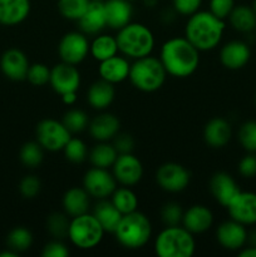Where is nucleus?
<instances>
[{
  "instance_id": "47",
  "label": "nucleus",
  "mask_w": 256,
  "mask_h": 257,
  "mask_svg": "<svg viewBox=\"0 0 256 257\" xmlns=\"http://www.w3.org/2000/svg\"><path fill=\"white\" fill-rule=\"evenodd\" d=\"M238 172L241 176L246 178H251L256 176V155L250 153L246 155L245 157L241 158L238 162Z\"/></svg>"
},
{
  "instance_id": "1",
  "label": "nucleus",
  "mask_w": 256,
  "mask_h": 257,
  "mask_svg": "<svg viewBox=\"0 0 256 257\" xmlns=\"http://www.w3.org/2000/svg\"><path fill=\"white\" fill-rule=\"evenodd\" d=\"M160 59L167 74L176 78H187L197 70L200 50L186 38H172L163 43Z\"/></svg>"
},
{
  "instance_id": "51",
  "label": "nucleus",
  "mask_w": 256,
  "mask_h": 257,
  "mask_svg": "<svg viewBox=\"0 0 256 257\" xmlns=\"http://www.w3.org/2000/svg\"><path fill=\"white\" fill-rule=\"evenodd\" d=\"M19 253H17L15 251L10 250V248H8L7 251H3V252H0V257H17Z\"/></svg>"
},
{
  "instance_id": "30",
  "label": "nucleus",
  "mask_w": 256,
  "mask_h": 257,
  "mask_svg": "<svg viewBox=\"0 0 256 257\" xmlns=\"http://www.w3.org/2000/svg\"><path fill=\"white\" fill-rule=\"evenodd\" d=\"M118 152L114 146L107 142H99L90 150L89 161L93 167L109 168L115 162Z\"/></svg>"
},
{
  "instance_id": "11",
  "label": "nucleus",
  "mask_w": 256,
  "mask_h": 257,
  "mask_svg": "<svg viewBox=\"0 0 256 257\" xmlns=\"http://www.w3.org/2000/svg\"><path fill=\"white\" fill-rule=\"evenodd\" d=\"M83 188L89 193L90 197L104 200L112 196L117 188V180L107 168L92 167L83 177Z\"/></svg>"
},
{
  "instance_id": "45",
  "label": "nucleus",
  "mask_w": 256,
  "mask_h": 257,
  "mask_svg": "<svg viewBox=\"0 0 256 257\" xmlns=\"http://www.w3.org/2000/svg\"><path fill=\"white\" fill-rule=\"evenodd\" d=\"M43 257H67L69 256V250L67 246L62 242V240H54L48 242L43 247Z\"/></svg>"
},
{
  "instance_id": "52",
  "label": "nucleus",
  "mask_w": 256,
  "mask_h": 257,
  "mask_svg": "<svg viewBox=\"0 0 256 257\" xmlns=\"http://www.w3.org/2000/svg\"><path fill=\"white\" fill-rule=\"evenodd\" d=\"M131 3H135V2H142L143 4L147 5V7H152V5L156 4V0H130Z\"/></svg>"
},
{
  "instance_id": "15",
  "label": "nucleus",
  "mask_w": 256,
  "mask_h": 257,
  "mask_svg": "<svg viewBox=\"0 0 256 257\" xmlns=\"http://www.w3.org/2000/svg\"><path fill=\"white\" fill-rule=\"evenodd\" d=\"M226 208L231 220L245 226L256 223V193L240 191Z\"/></svg>"
},
{
  "instance_id": "39",
  "label": "nucleus",
  "mask_w": 256,
  "mask_h": 257,
  "mask_svg": "<svg viewBox=\"0 0 256 257\" xmlns=\"http://www.w3.org/2000/svg\"><path fill=\"white\" fill-rule=\"evenodd\" d=\"M238 142L243 150L256 153V120H247L238 130Z\"/></svg>"
},
{
  "instance_id": "25",
  "label": "nucleus",
  "mask_w": 256,
  "mask_h": 257,
  "mask_svg": "<svg viewBox=\"0 0 256 257\" xmlns=\"http://www.w3.org/2000/svg\"><path fill=\"white\" fill-rule=\"evenodd\" d=\"M130 69L131 64L125 58L114 55L103 62H99L98 73L103 80L115 84V83H120L127 79L130 75Z\"/></svg>"
},
{
  "instance_id": "28",
  "label": "nucleus",
  "mask_w": 256,
  "mask_h": 257,
  "mask_svg": "<svg viewBox=\"0 0 256 257\" xmlns=\"http://www.w3.org/2000/svg\"><path fill=\"white\" fill-rule=\"evenodd\" d=\"M93 215L95 216L99 223L102 225L104 232H110L114 233L115 228H117L118 223H119L120 218H122V213L115 208V206L113 205L112 201H105L100 200V202H98L95 205L94 211H93Z\"/></svg>"
},
{
  "instance_id": "24",
  "label": "nucleus",
  "mask_w": 256,
  "mask_h": 257,
  "mask_svg": "<svg viewBox=\"0 0 256 257\" xmlns=\"http://www.w3.org/2000/svg\"><path fill=\"white\" fill-rule=\"evenodd\" d=\"M231 135L232 131L230 123L220 117L208 120L203 128V140L212 148L225 147L230 142Z\"/></svg>"
},
{
  "instance_id": "37",
  "label": "nucleus",
  "mask_w": 256,
  "mask_h": 257,
  "mask_svg": "<svg viewBox=\"0 0 256 257\" xmlns=\"http://www.w3.org/2000/svg\"><path fill=\"white\" fill-rule=\"evenodd\" d=\"M62 122L70 133H80L88 127L89 118L84 110L74 108V109H70L65 113Z\"/></svg>"
},
{
  "instance_id": "14",
  "label": "nucleus",
  "mask_w": 256,
  "mask_h": 257,
  "mask_svg": "<svg viewBox=\"0 0 256 257\" xmlns=\"http://www.w3.org/2000/svg\"><path fill=\"white\" fill-rule=\"evenodd\" d=\"M29 60L24 52L17 48H10L3 53L0 58V69L3 74L10 80L22 82L27 79L29 70Z\"/></svg>"
},
{
  "instance_id": "26",
  "label": "nucleus",
  "mask_w": 256,
  "mask_h": 257,
  "mask_svg": "<svg viewBox=\"0 0 256 257\" xmlns=\"http://www.w3.org/2000/svg\"><path fill=\"white\" fill-rule=\"evenodd\" d=\"M89 193L82 187H72L63 196V208L70 217L87 213L89 210Z\"/></svg>"
},
{
  "instance_id": "5",
  "label": "nucleus",
  "mask_w": 256,
  "mask_h": 257,
  "mask_svg": "<svg viewBox=\"0 0 256 257\" xmlns=\"http://www.w3.org/2000/svg\"><path fill=\"white\" fill-rule=\"evenodd\" d=\"M196 242L192 233L185 227L167 226L155 241V252L160 257H191L195 253Z\"/></svg>"
},
{
  "instance_id": "3",
  "label": "nucleus",
  "mask_w": 256,
  "mask_h": 257,
  "mask_svg": "<svg viewBox=\"0 0 256 257\" xmlns=\"http://www.w3.org/2000/svg\"><path fill=\"white\" fill-rule=\"evenodd\" d=\"M118 52L125 57L140 59L151 55L155 48V37L151 29L141 23H130L115 35Z\"/></svg>"
},
{
  "instance_id": "22",
  "label": "nucleus",
  "mask_w": 256,
  "mask_h": 257,
  "mask_svg": "<svg viewBox=\"0 0 256 257\" xmlns=\"http://www.w3.org/2000/svg\"><path fill=\"white\" fill-rule=\"evenodd\" d=\"M107 27L119 30L130 24L133 15V7L130 0H105Z\"/></svg>"
},
{
  "instance_id": "27",
  "label": "nucleus",
  "mask_w": 256,
  "mask_h": 257,
  "mask_svg": "<svg viewBox=\"0 0 256 257\" xmlns=\"http://www.w3.org/2000/svg\"><path fill=\"white\" fill-rule=\"evenodd\" d=\"M114 95L115 90L112 83L100 79L93 83L89 87L87 93V100L92 108L103 110L112 104Z\"/></svg>"
},
{
  "instance_id": "43",
  "label": "nucleus",
  "mask_w": 256,
  "mask_h": 257,
  "mask_svg": "<svg viewBox=\"0 0 256 257\" xmlns=\"http://www.w3.org/2000/svg\"><path fill=\"white\" fill-rule=\"evenodd\" d=\"M235 8V0H210V12L215 17L225 20Z\"/></svg>"
},
{
  "instance_id": "17",
  "label": "nucleus",
  "mask_w": 256,
  "mask_h": 257,
  "mask_svg": "<svg viewBox=\"0 0 256 257\" xmlns=\"http://www.w3.org/2000/svg\"><path fill=\"white\" fill-rule=\"evenodd\" d=\"M210 191L221 206L227 207L241 190L232 176L226 172H216L210 180Z\"/></svg>"
},
{
  "instance_id": "20",
  "label": "nucleus",
  "mask_w": 256,
  "mask_h": 257,
  "mask_svg": "<svg viewBox=\"0 0 256 257\" xmlns=\"http://www.w3.org/2000/svg\"><path fill=\"white\" fill-rule=\"evenodd\" d=\"M89 133L98 142H108L119 133L120 122L112 113H102L93 118L88 124Z\"/></svg>"
},
{
  "instance_id": "49",
  "label": "nucleus",
  "mask_w": 256,
  "mask_h": 257,
  "mask_svg": "<svg viewBox=\"0 0 256 257\" xmlns=\"http://www.w3.org/2000/svg\"><path fill=\"white\" fill-rule=\"evenodd\" d=\"M240 257H256V247L255 246H248V247L242 248L238 252Z\"/></svg>"
},
{
  "instance_id": "13",
  "label": "nucleus",
  "mask_w": 256,
  "mask_h": 257,
  "mask_svg": "<svg viewBox=\"0 0 256 257\" xmlns=\"http://www.w3.org/2000/svg\"><path fill=\"white\" fill-rule=\"evenodd\" d=\"M113 176L123 186H135L142 180L143 166L142 162L132 153L118 155L117 160L113 163Z\"/></svg>"
},
{
  "instance_id": "42",
  "label": "nucleus",
  "mask_w": 256,
  "mask_h": 257,
  "mask_svg": "<svg viewBox=\"0 0 256 257\" xmlns=\"http://www.w3.org/2000/svg\"><path fill=\"white\" fill-rule=\"evenodd\" d=\"M42 190V182L39 178L34 175H28L20 181L19 183V192L27 200H32L39 195Z\"/></svg>"
},
{
  "instance_id": "46",
  "label": "nucleus",
  "mask_w": 256,
  "mask_h": 257,
  "mask_svg": "<svg viewBox=\"0 0 256 257\" xmlns=\"http://www.w3.org/2000/svg\"><path fill=\"white\" fill-rule=\"evenodd\" d=\"M113 146L117 150L118 155H123V153H132L133 148H135V140L128 133H118L114 138H113Z\"/></svg>"
},
{
  "instance_id": "56",
  "label": "nucleus",
  "mask_w": 256,
  "mask_h": 257,
  "mask_svg": "<svg viewBox=\"0 0 256 257\" xmlns=\"http://www.w3.org/2000/svg\"><path fill=\"white\" fill-rule=\"evenodd\" d=\"M255 30H256V28H255Z\"/></svg>"
},
{
  "instance_id": "50",
  "label": "nucleus",
  "mask_w": 256,
  "mask_h": 257,
  "mask_svg": "<svg viewBox=\"0 0 256 257\" xmlns=\"http://www.w3.org/2000/svg\"><path fill=\"white\" fill-rule=\"evenodd\" d=\"M246 242L250 243V246H255L256 247V230L247 233V241Z\"/></svg>"
},
{
  "instance_id": "6",
  "label": "nucleus",
  "mask_w": 256,
  "mask_h": 257,
  "mask_svg": "<svg viewBox=\"0 0 256 257\" xmlns=\"http://www.w3.org/2000/svg\"><path fill=\"white\" fill-rule=\"evenodd\" d=\"M166 72L160 58L147 57L136 59V62L131 65L130 78L133 87L137 88L141 92L152 93L160 89L166 80Z\"/></svg>"
},
{
  "instance_id": "38",
  "label": "nucleus",
  "mask_w": 256,
  "mask_h": 257,
  "mask_svg": "<svg viewBox=\"0 0 256 257\" xmlns=\"http://www.w3.org/2000/svg\"><path fill=\"white\" fill-rule=\"evenodd\" d=\"M65 158L73 163H82L87 160L88 148L85 143L79 138H70L65 147L63 148Z\"/></svg>"
},
{
  "instance_id": "55",
  "label": "nucleus",
  "mask_w": 256,
  "mask_h": 257,
  "mask_svg": "<svg viewBox=\"0 0 256 257\" xmlns=\"http://www.w3.org/2000/svg\"><path fill=\"white\" fill-rule=\"evenodd\" d=\"M255 102H256V97H255Z\"/></svg>"
},
{
  "instance_id": "32",
  "label": "nucleus",
  "mask_w": 256,
  "mask_h": 257,
  "mask_svg": "<svg viewBox=\"0 0 256 257\" xmlns=\"http://www.w3.org/2000/svg\"><path fill=\"white\" fill-rule=\"evenodd\" d=\"M112 203L122 215L135 212L138 207V198L136 193L127 186L115 188L112 193Z\"/></svg>"
},
{
  "instance_id": "2",
  "label": "nucleus",
  "mask_w": 256,
  "mask_h": 257,
  "mask_svg": "<svg viewBox=\"0 0 256 257\" xmlns=\"http://www.w3.org/2000/svg\"><path fill=\"white\" fill-rule=\"evenodd\" d=\"M225 20L211 12H196L190 15L185 28V38L200 52L212 50L220 44L225 32Z\"/></svg>"
},
{
  "instance_id": "4",
  "label": "nucleus",
  "mask_w": 256,
  "mask_h": 257,
  "mask_svg": "<svg viewBox=\"0 0 256 257\" xmlns=\"http://www.w3.org/2000/svg\"><path fill=\"white\" fill-rule=\"evenodd\" d=\"M152 226L145 213L140 211L123 215L114 231L118 242L125 248L137 250L150 241Z\"/></svg>"
},
{
  "instance_id": "9",
  "label": "nucleus",
  "mask_w": 256,
  "mask_h": 257,
  "mask_svg": "<svg viewBox=\"0 0 256 257\" xmlns=\"http://www.w3.org/2000/svg\"><path fill=\"white\" fill-rule=\"evenodd\" d=\"M90 43L84 33L70 32L62 37L58 44V54L62 62L78 65L89 54Z\"/></svg>"
},
{
  "instance_id": "29",
  "label": "nucleus",
  "mask_w": 256,
  "mask_h": 257,
  "mask_svg": "<svg viewBox=\"0 0 256 257\" xmlns=\"http://www.w3.org/2000/svg\"><path fill=\"white\" fill-rule=\"evenodd\" d=\"M231 27L240 33H251L256 28V13L247 5H237L228 15Z\"/></svg>"
},
{
  "instance_id": "40",
  "label": "nucleus",
  "mask_w": 256,
  "mask_h": 257,
  "mask_svg": "<svg viewBox=\"0 0 256 257\" xmlns=\"http://www.w3.org/2000/svg\"><path fill=\"white\" fill-rule=\"evenodd\" d=\"M27 79L32 85L43 87L50 80V68L43 63H34L29 67Z\"/></svg>"
},
{
  "instance_id": "10",
  "label": "nucleus",
  "mask_w": 256,
  "mask_h": 257,
  "mask_svg": "<svg viewBox=\"0 0 256 257\" xmlns=\"http://www.w3.org/2000/svg\"><path fill=\"white\" fill-rule=\"evenodd\" d=\"M156 181L166 192L177 193L187 188L190 185L191 175L180 163L167 162L158 167L156 172Z\"/></svg>"
},
{
  "instance_id": "16",
  "label": "nucleus",
  "mask_w": 256,
  "mask_h": 257,
  "mask_svg": "<svg viewBox=\"0 0 256 257\" xmlns=\"http://www.w3.org/2000/svg\"><path fill=\"white\" fill-rule=\"evenodd\" d=\"M218 243L226 250H240L247 241V231L245 225L236 221H225L218 226L216 231Z\"/></svg>"
},
{
  "instance_id": "54",
  "label": "nucleus",
  "mask_w": 256,
  "mask_h": 257,
  "mask_svg": "<svg viewBox=\"0 0 256 257\" xmlns=\"http://www.w3.org/2000/svg\"><path fill=\"white\" fill-rule=\"evenodd\" d=\"M94 2H105V0H94Z\"/></svg>"
},
{
  "instance_id": "31",
  "label": "nucleus",
  "mask_w": 256,
  "mask_h": 257,
  "mask_svg": "<svg viewBox=\"0 0 256 257\" xmlns=\"http://www.w3.org/2000/svg\"><path fill=\"white\" fill-rule=\"evenodd\" d=\"M90 55L98 62L112 58L117 55L118 44L115 37L112 35H98L92 43H90Z\"/></svg>"
},
{
  "instance_id": "44",
  "label": "nucleus",
  "mask_w": 256,
  "mask_h": 257,
  "mask_svg": "<svg viewBox=\"0 0 256 257\" xmlns=\"http://www.w3.org/2000/svg\"><path fill=\"white\" fill-rule=\"evenodd\" d=\"M201 4L202 0H172L173 10L178 14L187 15V17L198 12Z\"/></svg>"
},
{
  "instance_id": "33",
  "label": "nucleus",
  "mask_w": 256,
  "mask_h": 257,
  "mask_svg": "<svg viewBox=\"0 0 256 257\" xmlns=\"http://www.w3.org/2000/svg\"><path fill=\"white\" fill-rule=\"evenodd\" d=\"M7 245L8 248L15 251L17 253L24 252V251L29 250L33 245V235L28 228L15 227L8 233L7 237Z\"/></svg>"
},
{
  "instance_id": "34",
  "label": "nucleus",
  "mask_w": 256,
  "mask_h": 257,
  "mask_svg": "<svg viewBox=\"0 0 256 257\" xmlns=\"http://www.w3.org/2000/svg\"><path fill=\"white\" fill-rule=\"evenodd\" d=\"M70 218L67 213L54 212L48 216L47 218V230L54 240H64L68 237L69 232Z\"/></svg>"
},
{
  "instance_id": "41",
  "label": "nucleus",
  "mask_w": 256,
  "mask_h": 257,
  "mask_svg": "<svg viewBox=\"0 0 256 257\" xmlns=\"http://www.w3.org/2000/svg\"><path fill=\"white\" fill-rule=\"evenodd\" d=\"M183 211L181 206L176 202L166 203L161 211V218L165 226H178L182 223Z\"/></svg>"
},
{
  "instance_id": "53",
  "label": "nucleus",
  "mask_w": 256,
  "mask_h": 257,
  "mask_svg": "<svg viewBox=\"0 0 256 257\" xmlns=\"http://www.w3.org/2000/svg\"><path fill=\"white\" fill-rule=\"evenodd\" d=\"M252 9L255 10V13H256V0H253V5H252Z\"/></svg>"
},
{
  "instance_id": "36",
  "label": "nucleus",
  "mask_w": 256,
  "mask_h": 257,
  "mask_svg": "<svg viewBox=\"0 0 256 257\" xmlns=\"http://www.w3.org/2000/svg\"><path fill=\"white\" fill-rule=\"evenodd\" d=\"M89 3L90 0H58V12L65 19L78 22Z\"/></svg>"
},
{
  "instance_id": "8",
  "label": "nucleus",
  "mask_w": 256,
  "mask_h": 257,
  "mask_svg": "<svg viewBox=\"0 0 256 257\" xmlns=\"http://www.w3.org/2000/svg\"><path fill=\"white\" fill-rule=\"evenodd\" d=\"M35 136L37 142L42 146L43 150L49 152L63 151L68 141L72 138V133L63 124V122L52 118H47L38 123Z\"/></svg>"
},
{
  "instance_id": "18",
  "label": "nucleus",
  "mask_w": 256,
  "mask_h": 257,
  "mask_svg": "<svg viewBox=\"0 0 256 257\" xmlns=\"http://www.w3.org/2000/svg\"><path fill=\"white\" fill-rule=\"evenodd\" d=\"M251 57L250 48L241 40L228 42L221 48L220 62L225 68L237 70L245 67Z\"/></svg>"
},
{
  "instance_id": "19",
  "label": "nucleus",
  "mask_w": 256,
  "mask_h": 257,
  "mask_svg": "<svg viewBox=\"0 0 256 257\" xmlns=\"http://www.w3.org/2000/svg\"><path fill=\"white\" fill-rule=\"evenodd\" d=\"M80 30L84 34L94 35L102 32L107 27V17H105L104 2H94L90 0L84 14L78 20Z\"/></svg>"
},
{
  "instance_id": "21",
  "label": "nucleus",
  "mask_w": 256,
  "mask_h": 257,
  "mask_svg": "<svg viewBox=\"0 0 256 257\" xmlns=\"http://www.w3.org/2000/svg\"><path fill=\"white\" fill-rule=\"evenodd\" d=\"M213 223V215L208 207L203 205L191 206L183 212L182 225L191 233L206 232Z\"/></svg>"
},
{
  "instance_id": "35",
  "label": "nucleus",
  "mask_w": 256,
  "mask_h": 257,
  "mask_svg": "<svg viewBox=\"0 0 256 257\" xmlns=\"http://www.w3.org/2000/svg\"><path fill=\"white\" fill-rule=\"evenodd\" d=\"M20 162L28 168H35L40 166L44 158L43 147L38 142H27L22 146L19 152Z\"/></svg>"
},
{
  "instance_id": "12",
  "label": "nucleus",
  "mask_w": 256,
  "mask_h": 257,
  "mask_svg": "<svg viewBox=\"0 0 256 257\" xmlns=\"http://www.w3.org/2000/svg\"><path fill=\"white\" fill-rule=\"evenodd\" d=\"M50 85L58 94L77 92L80 85V73L75 65L59 63L50 69Z\"/></svg>"
},
{
  "instance_id": "48",
  "label": "nucleus",
  "mask_w": 256,
  "mask_h": 257,
  "mask_svg": "<svg viewBox=\"0 0 256 257\" xmlns=\"http://www.w3.org/2000/svg\"><path fill=\"white\" fill-rule=\"evenodd\" d=\"M62 99L65 104L68 105L74 104V103L77 102V92H70V93H67V94H63Z\"/></svg>"
},
{
  "instance_id": "23",
  "label": "nucleus",
  "mask_w": 256,
  "mask_h": 257,
  "mask_svg": "<svg viewBox=\"0 0 256 257\" xmlns=\"http://www.w3.org/2000/svg\"><path fill=\"white\" fill-rule=\"evenodd\" d=\"M30 8V0H0V24H20L29 17Z\"/></svg>"
},
{
  "instance_id": "7",
  "label": "nucleus",
  "mask_w": 256,
  "mask_h": 257,
  "mask_svg": "<svg viewBox=\"0 0 256 257\" xmlns=\"http://www.w3.org/2000/svg\"><path fill=\"white\" fill-rule=\"evenodd\" d=\"M103 235L104 230L94 215L87 212L70 220L68 238L78 248L89 250L95 247L100 243Z\"/></svg>"
}]
</instances>
